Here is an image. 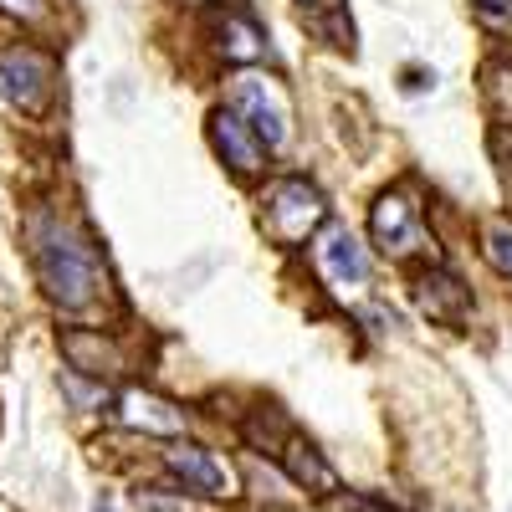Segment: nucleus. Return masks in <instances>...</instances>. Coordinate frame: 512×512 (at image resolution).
Wrapping results in <instances>:
<instances>
[{
  "label": "nucleus",
  "mask_w": 512,
  "mask_h": 512,
  "mask_svg": "<svg viewBox=\"0 0 512 512\" xmlns=\"http://www.w3.org/2000/svg\"><path fill=\"white\" fill-rule=\"evenodd\" d=\"M0 11L21 16V21H36V16H41V0H0Z\"/></svg>",
  "instance_id": "obj_18"
},
{
  "label": "nucleus",
  "mask_w": 512,
  "mask_h": 512,
  "mask_svg": "<svg viewBox=\"0 0 512 512\" xmlns=\"http://www.w3.org/2000/svg\"><path fill=\"white\" fill-rule=\"evenodd\" d=\"M226 108L251 128L262 149H282L287 134H292L287 93L277 88L272 77H262V72H241V77H231V103H226Z\"/></svg>",
  "instance_id": "obj_2"
},
{
  "label": "nucleus",
  "mask_w": 512,
  "mask_h": 512,
  "mask_svg": "<svg viewBox=\"0 0 512 512\" xmlns=\"http://www.w3.org/2000/svg\"><path fill=\"white\" fill-rule=\"evenodd\" d=\"M164 466H169V472H175L190 492H200V497H231V487H236L231 466L216 461L205 446H190V441L169 446V451H164Z\"/></svg>",
  "instance_id": "obj_6"
},
{
  "label": "nucleus",
  "mask_w": 512,
  "mask_h": 512,
  "mask_svg": "<svg viewBox=\"0 0 512 512\" xmlns=\"http://www.w3.org/2000/svg\"><path fill=\"white\" fill-rule=\"evenodd\" d=\"M297 6L308 11V21H323V16H338V11H344V0H297Z\"/></svg>",
  "instance_id": "obj_17"
},
{
  "label": "nucleus",
  "mask_w": 512,
  "mask_h": 512,
  "mask_svg": "<svg viewBox=\"0 0 512 512\" xmlns=\"http://www.w3.org/2000/svg\"><path fill=\"white\" fill-rule=\"evenodd\" d=\"M26 246H31V267H36L41 287H47V297L57 308L82 313L108 292V272L98 262L93 241L82 236L67 216H57V210H31Z\"/></svg>",
  "instance_id": "obj_1"
},
{
  "label": "nucleus",
  "mask_w": 512,
  "mask_h": 512,
  "mask_svg": "<svg viewBox=\"0 0 512 512\" xmlns=\"http://www.w3.org/2000/svg\"><path fill=\"white\" fill-rule=\"evenodd\" d=\"M62 354H67V364H72V374L82 369V374H113L123 359H118V349L108 344L103 333H93V328H72L67 338H62Z\"/></svg>",
  "instance_id": "obj_12"
},
{
  "label": "nucleus",
  "mask_w": 512,
  "mask_h": 512,
  "mask_svg": "<svg viewBox=\"0 0 512 512\" xmlns=\"http://www.w3.org/2000/svg\"><path fill=\"white\" fill-rule=\"evenodd\" d=\"M185 6H226V0H185Z\"/></svg>",
  "instance_id": "obj_20"
},
{
  "label": "nucleus",
  "mask_w": 512,
  "mask_h": 512,
  "mask_svg": "<svg viewBox=\"0 0 512 512\" xmlns=\"http://www.w3.org/2000/svg\"><path fill=\"white\" fill-rule=\"evenodd\" d=\"M210 139H216V149H221V159L236 169V175H262V164H267V149L256 144V134L231 113V108H221L216 118H210Z\"/></svg>",
  "instance_id": "obj_8"
},
{
  "label": "nucleus",
  "mask_w": 512,
  "mask_h": 512,
  "mask_svg": "<svg viewBox=\"0 0 512 512\" xmlns=\"http://www.w3.org/2000/svg\"><path fill=\"white\" fill-rule=\"evenodd\" d=\"M487 262H492L502 277H512V226H492V231H487Z\"/></svg>",
  "instance_id": "obj_14"
},
{
  "label": "nucleus",
  "mask_w": 512,
  "mask_h": 512,
  "mask_svg": "<svg viewBox=\"0 0 512 512\" xmlns=\"http://www.w3.org/2000/svg\"><path fill=\"white\" fill-rule=\"evenodd\" d=\"M282 466H287V477H292V482H303V487H313V492H338L333 466H328L323 451L308 446L303 436H287V446H282Z\"/></svg>",
  "instance_id": "obj_13"
},
{
  "label": "nucleus",
  "mask_w": 512,
  "mask_h": 512,
  "mask_svg": "<svg viewBox=\"0 0 512 512\" xmlns=\"http://www.w3.org/2000/svg\"><path fill=\"white\" fill-rule=\"evenodd\" d=\"M415 303H420V313L431 323L456 328V323H466V313H472V292L461 287L456 272L431 267V272H420V282H415Z\"/></svg>",
  "instance_id": "obj_7"
},
{
  "label": "nucleus",
  "mask_w": 512,
  "mask_h": 512,
  "mask_svg": "<svg viewBox=\"0 0 512 512\" xmlns=\"http://www.w3.org/2000/svg\"><path fill=\"white\" fill-rule=\"evenodd\" d=\"M369 231L379 241L384 256H415L425 231H420V205L405 195V190H384L369 210Z\"/></svg>",
  "instance_id": "obj_5"
},
{
  "label": "nucleus",
  "mask_w": 512,
  "mask_h": 512,
  "mask_svg": "<svg viewBox=\"0 0 512 512\" xmlns=\"http://www.w3.org/2000/svg\"><path fill=\"white\" fill-rule=\"evenodd\" d=\"M487 26H512V0H472Z\"/></svg>",
  "instance_id": "obj_16"
},
{
  "label": "nucleus",
  "mask_w": 512,
  "mask_h": 512,
  "mask_svg": "<svg viewBox=\"0 0 512 512\" xmlns=\"http://www.w3.org/2000/svg\"><path fill=\"white\" fill-rule=\"evenodd\" d=\"M118 415H123V425H134V431H154V436H180L185 431V415L169 400L149 395V390H128L118 400Z\"/></svg>",
  "instance_id": "obj_10"
},
{
  "label": "nucleus",
  "mask_w": 512,
  "mask_h": 512,
  "mask_svg": "<svg viewBox=\"0 0 512 512\" xmlns=\"http://www.w3.org/2000/svg\"><path fill=\"white\" fill-rule=\"evenodd\" d=\"M93 512H113V502H108V497H98V507H93Z\"/></svg>",
  "instance_id": "obj_21"
},
{
  "label": "nucleus",
  "mask_w": 512,
  "mask_h": 512,
  "mask_svg": "<svg viewBox=\"0 0 512 512\" xmlns=\"http://www.w3.org/2000/svg\"><path fill=\"white\" fill-rule=\"evenodd\" d=\"M487 98L502 118H512V67H492L487 72Z\"/></svg>",
  "instance_id": "obj_15"
},
{
  "label": "nucleus",
  "mask_w": 512,
  "mask_h": 512,
  "mask_svg": "<svg viewBox=\"0 0 512 512\" xmlns=\"http://www.w3.org/2000/svg\"><path fill=\"white\" fill-rule=\"evenodd\" d=\"M318 262H323V272L338 287H359L369 277V256H364V246H359V236L349 226H328L318 236Z\"/></svg>",
  "instance_id": "obj_9"
},
{
  "label": "nucleus",
  "mask_w": 512,
  "mask_h": 512,
  "mask_svg": "<svg viewBox=\"0 0 512 512\" xmlns=\"http://www.w3.org/2000/svg\"><path fill=\"white\" fill-rule=\"evenodd\" d=\"M216 52L226 57V62H262L267 57V36H262V26L256 21H246L241 11H226L221 21H216Z\"/></svg>",
  "instance_id": "obj_11"
},
{
  "label": "nucleus",
  "mask_w": 512,
  "mask_h": 512,
  "mask_svg": "<svg viewBox=\"0 0 512 512\" xmlns=\"http://www.w3.org/2000/svg\"><path fill=\"white\" fill-rule=\"evenodd\" d=\"M52 57L36 47H6L0 52V98L16 103L21 113H41L52 103Z\"/></svg>",
  "instance_id": "obj_4"
},
{
  "label": "nucleus",
  "mask_w": 512,
  "mask_h": 512,
  "mask_svg": "<svg viewBox=\"0 0 512 512\" xmlns=\"http://www.w3.org/2000/svg\"><path fill=\"white\" fill-rule=\"evenodd\" d=\"M328 216V205H323V190L308 185V180H277L267 190V231L282 241V246H297V241H308Z\"/></svg>",
  "instance_id": "obj_3"
},
{
  "label": "nucleus",
  "mask_w": 512,
  "mask_h": 512,
  "mask_svg": "<svg viewBox=\"0 0 512 512\" xmlns=\"http://www.w3.org/2000/svg\"><path fill=\"white\" fill-rule=\"evenodd\" d=\"M354 507H359V512H400V507H390V502H379V497H354Z\"/></svg>",
  "instance_id": "obj_19"
}]
</instances>
